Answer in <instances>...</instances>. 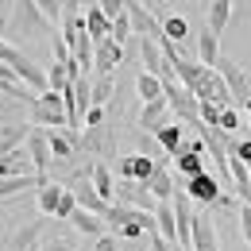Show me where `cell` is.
Instances as JSON below:
<instances>
[{"label": "cell", "instance_id": "obj_44", "mask_svg": "<svg viewBox=\"0 0 251 251\" xmlns=\"http://www.w3.org/2000/svg\"><path fill=\"white\" fill-rule=\"evenodd\" d=\"M244 116H248V124H251V97H248V104H244Z\"/></svg>", "mask_w": 251, "mask_h": 251}, {"label": "cell", "instance_id": "obj_1", "mask_svg": "<svg viewBox=\"0 0 251 251\" xmlns=\"http://www.w3.org/2000/svg\"><path fill=\"white\" fill-rule=\"evenodd\" d=\"M213 70L220 74V81L228 85L232 108H240V112H244V104H248V97H251V81H248V74L240 70V62H236V58H228V54H220Z\"/></svg>", "mask_w": 251, "mask_h": 251}, {"label": "cell", "instance_id": "obj_39", "mask_svg": "<svg viewBox=\"0 0 251 251\" xmlns=\"http://www.w3.org/2000/svg\"><path fill=\"white\" fill-rule=\"evenodd\" d=\"M93 251H116V236H108V232H104V236H97V240H93Z\"/></svg>", "mask_w": 251, "mask_h": 251}, {"label": "cell", "instance_id": "obj_38", "mask_svg": "<svg viewBox=\"0 0 251 251\" xmlns=\"http://www.w3.org/2000/svg\"><path fill=\"white\" fill-rule=\"evenodd\" d=\"M97 8H100L108 20H116V16L124 12V0H97Z\"/></svg>", "mask_w": 251, "mask_h": 251}, {"label": "cell", "instance_id": "obj_3", "mask_svg": "<svg viewBox=\"0 0 251 251\" xmlns=\"http://www.w3.org/2000/svg\"><path fill=\"white\" fill-rule=\"evenodd\" d=\"M186 193L193 205H217L220 201V182H217V174H209V170H201V174H193V178H186Z\"/></svg>", "mask_w": 251, "mask_h": 251}, {"label": "cell", "instance_id": "obj_4", "mask_svg": "<svg viewBox=\"0 0 251 251\" xmlns=\"http://www.w3.org/2000/svg\"><path fill=\"white\" fill-rule=\"evenodd\" d=\"M12 24H16L20 35H39V31L50 27V20L35 8V0H16V4H12Z\"/></svg>", "mask_w": 251, "mask_h": 251}, {"label": "cell", "instance_id": "obj_34", "mask_svg": "<svg viewBox=\"0 0 251 251\" xmlns=\"http://www.w3.org/2000/svg\"><path fill=\"white\" fill-rule=\"evenodd\" d=\"M66 85H70V77H66V66L54 62L50 70H47V89H54V93H62Z\"/></svg>", "mask_w": 251, "mask_h": 251}, {"label": "cell", "instance_id": "obj_42", "mask_svg": "<svg viewBox=\"0 0 251 251\" xmlns=\"http://www.w3.org/2000/svg\"><path fill=\"white\" fill-rule=\"evenodd\" d=\"M39 251H74L70 244H39Z\"/></svg>", "mask_w": 251, "mask_h": 251}, {"label": "cell", "instance_id": "obj_41", "mask_svg": "<svg viewBox=\"0 0 251 251\" xmlns=\"http://www.w3.org/2000/svg\"><path fill=\"white\" fill-rule=\"evenodd\" d=\"M151 251H178V248H174V244H166L162 236H155V232H151Z\"/></svg>", "mask_w": 251, "mask_h": 251}, {"label": "cell", "instance_id": "obj_25", "mask_svg": "<svg viewBox=\"0 0 251 251\" xmlns=\"http://www.w3.org/2000/svg\"><path fill=\"white\" fill-rule=\"evenodd\" d=\"M70 224L81 232V236H89V240H97V236H104V220L93 217V213H85V209H74L70 213Z\"/></svg>", "mask_w": 251, "mask_h": 251}, {"label": "cell", "instance_id": "obj_13", "mask_svg": "<svg viewBox=\"0 0 251 251\" xmlns=\"http://www.w3.org/2000/svg\"><path fill=\"white\" fill-rule=\"evenodd\" d=\"M120 178H127V182H147L151 174H155V158L151 155H127L120 158Z\"/></svg>", "mask_w": 251, "mask_h": 251}, {"label": "cell", "instance_id": "obj_7", "mask_svg": "<svg viewBox=\"0 0 251 251\" xmlns=\"http://www.w3.org/2000/svg\"><path fill=\"white\" fill-rule=\"evenodd\" d=\"M112 201L131 205V209H143V213L155 209V197L147 193V186H143V182H127V178H120V186L112 189Z\"/></svg>", "mask_w": 251, "mask_h": 251}, {"label": "cell", "instance_id": "obj_26", "mask_svg": "<svg viewBox=\"0 0 251 251\" xmlns=\"http://www.w3.org/2000/svg\"><path fill=\"white\" fill-rule=\"evenodd\" d=\"M158 24H162V39H166V43H186L189 39V20L186 16H162Z\"/></svg>", "mask_w": 251, "mask_h": 251}, {"label": "cell", "instance_id": "obj_23", "mask_svg": "<svg viewBox=\"0 0 251 251\" xmlns=\"http://www.w3.org/2000/svg\"><path fill=\"white\" fill-rule=\"evenodd\" d=\"M27 135H31V124H0V155H8V151H16V147H24V143H27Z\"/></svg>", "mask_w": 251, "mask_h": 251}, {"label": "cell", "instance_id": "obj_35", "mask_svg": "<svg viewBox=\"0 0 251 251\" xmlns=\"http://www.w3.org/2000/svg\"><path fill=\"white\" fill-rule=\"evenodd\" d=\"M77 209V201H74V193L62 189V197H58V209H54V220H70V213Z\"/></svg>", "mask_w": 251, "mask_h": 251}, {"label": "cell", "instance_id": "obj_21", "mask_svg": "<svg viewBox=\"0 0 251 251\" xmlns=\"http://www.w3.org/2000/svg\"><path fill=\"white\" fill-rule=\"evenodd\" d=\"M217 58H220V35H213L209 27H201V31H197V62L213 70Z\"/></svg>", "mask_w": 251, "mask_h": 251}, {"label": "cell", "instance_id": "obj_24", "mask_svg": "<svg viewBox=\"0 0 251 251\" xmlns=\"http://www.w3.org/2000/svg\"><path fill=\"white\" fill-rule=\"evenodd\" d=\"M228 20H232V0H209V20H205V27L213 35H224Z\"/></svg>", "mask_w": 251, "mask_h": 251}, {"label": "cell", "instance_id": "obj_28", "mask_svg": "<svg viewBox=\"0 0 251 251\" xmlns=\"http://www.w3.org/2000/svg\"><path fill=\"white\" fill-rule=\"evenodd\" d=\"M174 162H178V174H182V178H193V174L209 170L201 151H178V155H174Z\"/></svg>", "mask_w": 251, "mask_h": 251}, {"label": "cell", "instance_id": "obj_29", "mask_svg": "<svg viewBox=\"0 0 251 251\" xmlns=\"http://www.w3.org/2000/svg\"><path fill=\"white\" fill-rule=\"evenodd\" d=\"M66 186H54V182H47V186H39V217H54V209H58V197H62Z\"/></svg>", "mask_w": 251, "mask_h": 251}, {"label": "cell", "instance_id": "obj_18", "mask_svg": "<svg viewBox=\"0 0 251 251\" xmlns=\"http://www.w3.org/2000/svg\"><path fill=\"white\" fill-rule=\"evenodd\" d=\"M158 139V147H162V155L174 158L178 155V147H182V139H186V124H162L158 131H151Z\"/></svg>", "mask_w": 251, "mask_h": 251}, {"label": "cell", "instance_id": "obj_40", "mask_svg": "<svg viewBox=\"0 0 251 251\" xmlns=\"http://www.w3.org/2000/svg\"><path fill=\"white\" fill-rule=\"evenodd\" d=\"M70 58V47L62 43V35H54V62H66Z\"/></svg>", "mask_w": 251, "mask_h": 251}, {"label": "cell", "instance_id": "obj_46", "mask_svg": "<svg viewBox=\"0 0 251 251\" xmlns=\"http://www.w3.org/2000/svg\"><path fill=\"white\" fill-rule=\"evenodd\" d=\"M27 251H39V244H31V248H27Z\"/></svg>", "mask_w": 251, "mask_h": 251}, {"label": "cell", "instance_id": "obj_11", "mask_svg": "<svg viewBox=\"0 0 251 251\" xmlns=\"http://www.w3.org/2000/svg\"><path fill=\"white\" fill-rule=\"evenodd\" d=\"M47 143H50L54 162H70L74 151H77V143H81V135H70L66 127H47Z\"/></svg>", "mask_w": 251, "mask_h": 251}, {"label": "cell", "instance_id": "obj_31", "mask_svg": "<svg viewBox=\"0 0 251 251\" xmlns=\"http://www.w3.org/2000/svg\"><path fill=\"white\" fill-rule=\"evenodd\" d=\"M39 232H43V220H31V224H27V228H24V232H20L16 240H12V248L27 251V248H31V244H35V240H39Z\"/></svg>", "mask_w": 251, "mask_h": 251}, {"label": "cell", "instance_id": "obj_30", "mask_svg": "<svg viewBox=\"0 0 251 251\" xmlns=\"http://www.w3.org/2000/svg\"><path fill=\"white\" fill-rule=\"evenodd\" d=\"M108 97H112V77L89 81V100H93V104H108Z\"/></svg>", "mask_w": 251, "mask_h": 251}, {"label": "cell", "instance_id": "obj_33", "mask_svg": "<svg viewBox=\"0 0 251 251\" xmlns=\"http://www.w3.org/2000/svg\"><path fill=\"white\" fill-rule=\"evenodd\" d=\"M217 127L224 131V135H232V131L240 127V108H232V104H224V108H220V120H217Z\"/></svg>", "mask_w": 251, "mask_h": 251}, {"label": "cell", "instance_id": "obj_43", "mask_svg": "<svg viewBox=\"0 0 251 251\" xmlns=\"http://www.w3.org/2000/svg\"><path fill=\"white\" fill-rule=\"evenodd\" d=\"M4 27H8V8H0V35H4Z\"/></svg>", "mask_w": 251, "mask_h": 251}, {"label": "cell", "instance_id": "obj_36", "mask_svg": "<svg viewBox=\"0 0 251 251\" xmlns=\"http://www.w3.org/2000/svg\"><path fill=\"white\" fill-rule=\"evenodd\" d=\"M236 220H240V236L251 244V205H244V201H240V205H236Z\"/></svg>", "mask_w": 251, "mask_h": 251}, {"label": "cell", "instance_id": "obj_22", "mask_svg": "<svg viewBox=\"0 0 251 251\" xmlns=\"http://www.w3.org/2000/svg\"><path fill=\"white\" fill-rule=\"evenodd\" d=\"M47 186V174H24V178H0V201L4 197H16L24 189H39Z\"/></svg>", "mask_w": 251, "mask_h": 251}, {"label": "cell", "instance_id": "obj_12", "mask_svg": "<svg viewBox=\"0 0 251 251\" xmlns=\"http://www.w3.org/2000/svg\"><path fill=\"white\" fill-rule=\"evenodd\" d=\"M139 54H143V70H147V74H155L158 81L174 77V74H170V66H166V58H162V50H158V43H155V39H139Z\"/></svg>", "mask_w": 251, "mask_h": 251}, {"label": "cell", "instance_id": "obj_2", "mask_svg": "<svg viewBox=\"0 0 251 251\" xmlns=\"http://www.w3.org/2000/svg\"><path fill=\"white\" fill-rule=\"evenodd\" d=\"M31 124L39 127H66V108H62V93H54V89H43V93H35L31 100Z\"/></svg>", "mask_w": 251, "mask_h": 251}, {"label": "cell", "instance_id": "obj_9", "mask_svg": "<svg viewBox=\"0 0 251 251\" xmlns=\"http://www.w3.org/2000/svg\"><path fill=\"white\" fill-rule=\"evenodd\" d=\"M24 147H27V158H31V170H35V174H47V166L54 162L50 143H47V131L31 124V135H27V143H24Z\"/></svg>", "mask_w": 251, "mask_h": 251}, {"label": "cell", "instance_id": "obj_16", "mask_svg": "<svg viewBox=\"0 0 251 251\" xmlns=\"http://www.w3.org/2000/svg\"><path fill=\"white\" fill-rule=\"evenodd\" d=\"M143 186H147V193H151L155 201H170V193H174V178H170V170H166V158L155 162V174H151Z\"/></svg>", "mask_w": 251, "mask_h": 251}, {"label": "cell", "instance_id": "obj_5", "mask_svg": "<svg viewBox=\"0 0 251 251\" xmlns=\"http://www.w3.org/2000/svg\"><path fill=\"white\" fill-rule=\"evenodd\" d=\"M124 12H127V20H131V35H139V39H155V43L162 39V24H158L143 4L124 0Z\"/></svg>", "mask_w": 251, "mask_h": 251}, {"label": "cell", "instance_id": "obj_37", "mask_svg": "<svg viewBox=\"0 0 251 251\" xmlns=\"http://www.w3.org/2000/svg\"><path fill=\"white\" fill-rule=\"evenodd\" d=\"M81 120H85V127H100V124H104V104H89Z\"/></svg>", "mask_w": 251, "mask_h": 251}, {"label": "cell", "instance_id": "obj_8", "mask_svg": "<svg viewBox=\"0 0 251 251\" xmlns=\"http://www.w3.org/2000/svg\"><path fill=\"white\" fill-rule=\"evenodd\" d=\"M189 251H220L217 224L205 213H193V232H189Z\"/></svg>", "mask_w": 251, "mask_h": 251}, {"label": "cell", "instance_id": "obj_14", "mask_svg": "<svg viewBox=\"0 0 251 251\" xmlns=\"http://www.w3.org/2000/svg\"><path fill=\"white\" fill-rule=\"evenodd\" d=\"M85 178H89V186L100 193V201H108V205H112V189H116V182H112V170H108L100 158H97V162H89Z\"/></svg>", "mask_w": 251, "mask_h": 251}, {"label": "cell", "instance_id": "obj_10", "mask_svg": "<svg viewBox=\"0 0 251 251\" xmlns=\"http://www.w3.org/2000/svg\"><path fill=\"white\" fill-rule=\"evenodd\" d=\"M70 193H74L77 209H85V213H93V217H100V220H104V209H108V201H100V193H97V189L89 186V178H85V174H81V178H74Z\"/></svg>", "mask_w": 251, "mask_h": 251}, {"label": "cell", "instance_id": "obj_45", "mask_svg": "<svg viewBox=\"0 0 251 251\" xmlns=\"http://www.w3.org/2000/svg\"><path fill=\"white\" fill-rule=\"evenodd\" d=\"M77 4H85V8H89V4H97V0H77Z\"/></svg>", "mask_w": 251, "mask_h": 251}, {"label": "cell", "instance_id": "obj_15", "mask_svg": "<svg viewBox=\"0 0 251 251\" xmlns=\"http://www.w3.org/2000/svg\"><path fill=\"white\" fill-rule=\"evenodd\" d=\"M24 174H35V170H31V158H27L24 147L0 155V178H24Z\"/></svg>", "mask_w": 251, "mask_h": 251}, {"label": "cell", "instance_id": "obj_19", "mask_svg": "<svg viewBox=\"0 0 251 251\" xmlns=\"http://www.w3.org/2000/svg\"><path fill=\"white\" fill-rule=\"evenodd\" d=\"M162 124H170V108H166V100H162V97H158V100H147L143 112H139V127L158 131Z\"/></svg>", "mask_w": 251, "mask_h": 251}, {"label": "cell", "instance_id": "obj_17", "mask_svg": "<svg viewBox=\"0 0 251 251\" xmlns=\"http://www.w3.org/2000/svg\"><path fill=\"white\" fill-rule=\"evenodd\" d=\"M81 24H85V35L93 39V43H100V39H108V31H112V20L97 8V4H89L85 8V16H81Z\"/></svg>", "mask_w": 251, "mask_h": 251}, {"label": "cell", "instance_id": "obj_32", "mask_svg": "<svg viewBox=\"0 0 251 251\" xmlns=\"http://www.w3.org/2000/svg\"><path fill=\"white\" fill-rule=\"evenodd\" d=\"M108 39H116L120 47H124L127 39H131V20H127V12H120V16L112 20V31H108Z\"/></svg>", "mask_w": 251, "mask_h": 251}, {"label": "cell", "instance_id": "obj_20", "mask_svg": "<svg viewBox=\"0 0 251 251\" xmlns=\"http://www.w3.org/2000/svg\"><path fill=\"white\" fill-rule=\"evenodd\" d=\"M151 217H155V236H162L166 244H174V205L170 201H155V209H151Z\"/></svg>", "mask_w": 251, "mask_h": 251}, {"label": "cell", "instance_id": "obj_6", "mask_svg": "<svg viewBox=\"0 0 251 251\" xmlns=\"http://www.w3.org/2000/svg\"><path fill=\"white\" fill-rule=\"evenodd\" d=\"M124 62V47L116 43V39H100L93 43V70L100 77H112V70Z\"/></svg>", "mask_w": 251, "mask_h": 251}, {"label": "cell", "instance_id": "obj_27", "mask_svg": "<svg viewBox=\"0 0 251 251\" xmlns=\"http://www.w3.org/2000/svg\"><path fill=\"white\" fill-rule=\"evenodd\" d=\"M135 93H139L143 104H147V100H158V97H162V81H158L155 74L139 70V74H135Z\"/></svg>", "mask_w": 251, "mask_h": 251}]
</instances>
